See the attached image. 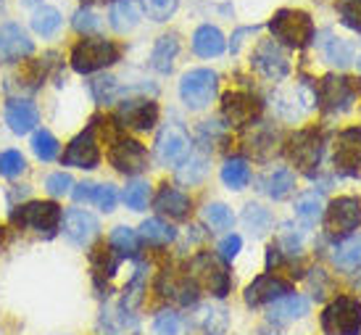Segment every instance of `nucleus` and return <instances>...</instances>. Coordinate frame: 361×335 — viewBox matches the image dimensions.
<instances>
[{"label": "nucleus", "mask_w": 361, "mask_h": 335, "mask_svg": "<svg viewBox=\"0 0 361 335\" xmlns=\"http://www.w3.org/2000/svg\"><path fill=\"white\" fill-rule=\"evenodd\" d=\"M240 248H243L240 235H227V238L219 243V256L224 259V262H232L235 256L240 254Z\"/></svg>", "instance_id": "obj_49"}, {"label": "nucleus", "mask_w": 361, "mask_h": 335, "mask_svg": "<svg viewBox=\"0 0 361 335\" xmlns=\"http://www.w3.org/2000/svg\"><path fill=\"white\" fill-rule=\"evenodd\" d=\"M216 85H219L216 71H211V69L188 71L180 82L182 103H185L190 111H201V109H206V106L214 101V95H216Z\"/></svg>", "instance_id": "obj_4"}, {"label": "nucleus", "mask_w": 361, "mask_h": 335, "mask_svg": "<svg viewBox=\"0 0 361 335\" xmlns=\"http://www.w3.org/2000/svg\"><path fill=\"white\" fill-rule=\"evenodd\" d=\"M92 188H95L92 183H80L77 188H74V190H71V195H74L77 201H90V198H92Z\"/></svg>", "instance_id": "obj_50"}, {"label": "nucleus", "mask_w": 361, "mask_h": 335, "mask_svg": "<svg viewBox=\"0 0 361 335\" xmlns=\"http://www.w3.org/2000/svg\"><path fill=\"white\" fill-rule=\"evenodd\" d=\"M190 135L182 130L180 124H169V127H164L156 138V159L159 164L164 166H177L182 164L188 156H190Z\"/></svg>", "instance_id": "obj_7"}, {"label": "nucleus", "mask_w": 361, "mask_h": 335, "mask_svg": "<svg viewBox=\"0 0 361 335\" xmlns=\"http://www.w3.org/2000/svg\"><path fill=\"white\" fill-rule=\"evenodd\" d=\"M285 296H290V283L280 280L274 274H261L256 277L248 288H245V304L248 306H261V304H274Z\"/></svg>", "instance_id": "obj_16"}, {"label": "nucleus", "mask_w": 361, "mask_h": 335, "mask_svg": "<svg viewBox=\"0 0 361 335\" xmlns=\"http://www.w3.org/2000/svg\"><path fill=\"white\" fill-rule=\"evenodd\" d=\"M98 27H101V21L95 19L92 11L85 8V11H77V13H74V30L77 32H85V35H87V32H95Z\"/></svg>", "instance_id": "obj_48"}, {"label": "nucleus", "mask_w": 361, "mask_h": 335, "mask_svg": "<svg viewBox=\"0 0 361 335\" xmlns=\"http://www.w3.org/2000/svg\"><path fill=\"white\" fill-rule=\"evenodd\" d=\"M109 245L114 251H119V256H132L137 251V235L130 227H116L109 238Z\"/></svg>", "instance_id": "obj_37"}, {"label": "nucleus", "mask_w": 361, "mask_h": 335, "mask_svg": "<svg viewBox=\"0 0 361 335\" xmlns=\"http://www.w3.org/2000/svg\"><path fill=\"white\" fill-rule=\"evenodd\" d=\"M338 13H341V21L348 30L361 35V0H341L338 3Z\"/></svg>", "instance_id": "obj_39"}, {"label": "nucleus", "mask_w": 361, "mask_h": 335, "mask_svg": "<svg viewBox=\"0 0 361 335\" xmlns=\"http://www.w3.org/2000/svg\"><path fill=\"white\" fill-rule=\"evenodd\" d=\"M6 122L16 135H27L32 133L37 122H40V111L32 101H24V98H13V101L6 103Z\"/></svg>", "instance_id": "obj_20"}, {"label": "nucleus", "mask_w": 361, "mask_h": 335, "mask_svg": "<svg viewBox=\"0 0 361 335\" xmlns=\"http://www.w3.org/2000/svg\"><path fill=\"white\" fill-rule=\"evenodd\" d=\"M140 238L148 245H169L174 240V230L161 219H145L140 227Z\"/></svg>", "instance_id": "obj_32"}, {"label": "nucleus", "mask_w": 361, "mask_h": 335, "mask_svg": "<svg viewBox=\"0 0 361 335\" xmlns=\"http://www.w3.org/2000/svg\"><path fill=\"white\" fill-rule=\"evenodd\" d=\"M24 169H27V162H24V156H21L19 151L0 153V174H3V177L13 180V177H19Z\"/></svg>", "instance_id": "obj_40"}, {"label": "nucleus", "mask_w": 361, "mask_h": 335, "mask_svg": "<svg viewBox=\"0 0 361 335\" xmlns=\"http://www.w3.org/2000/svg\"><path fill=\"white\" fill-rule=\"evenodd\" d=\"M111 27L116 32H132L137 24H140V6L137 0H116L111 6Z\"/></svg>", "instance_id": "obj_25"}, {"label": "nucleus", "mask_w": 361, "mask_h": 335, "mask_svg": "<svg viewBox=\"0 0 361 335\" xmlns=\"http://www.w3.org/2000/svg\"><path fill=\"white\" fill-rule=\"evenodd\" d=\"M361 224V201L353 195H341L324 209V230L330 238H345Z\"/></svg>", "instance_id": "obj_6"}, {"label": "nucleus", "mask_w": 361, "mask_h": 335, "mask_svg": "<svg viewBox=\"0 0 361 335\" xmlns=\"http://www.w3.org/2000/svg\"><path fill=\"white\" fill-rule=\"evenodd\" d=\"M90 201L95 203L98 209H103V212H111V209L116 206V188H114V185H95Z\"/></svg>", "instance_id": "obj_46"}, {"label": "nucleus", "mask_w": 361, "mask_h": 335, "mask_svg": "<svg viewBox=\"0 0 361 335\" xmlns=\"http://www.w3.org/2000/svg\"><path fill=\"white\" fill-rule=\"evenodd\" d=\"M32 151H35V156L42 159V162H53V159L59 156V140H56L48 130H37L35 138H32Z\"/></svg>", "instance_id": "obj_36"}, {"label": "nucleus", "mask_w": 361, "mask_h": 335, "mask_svg": "<svg viewBox=\"0 0 361 335\" xmlns=\"http://www.w3.org/2000/svg\"><path fill=\"white\" fill-rule=\"evenodd\" d=\"M288 159L303 172H314L322 162V135L317 130H301L288 140Z\"/></svg>", "instance_id": "obj_10"}, {"label": "nucleus", "mask_w": 361, "mask_h": 335, "mask_svg": "<svg viewBox=\"0 0 361 335\" xmlns=\"http://www.w3.org/2000/svg\"><path fill=\"white\" fill-rule=\"evenodd\" d=\"M177 53H180V40H177V35H164V37H159L156 45H153L151 66L156 71H161V74H169L171 66H174Z\"/></svg>", "instance_id": "obj_24"}, {"label": "nucleus", "mask_w": 361, "mask_h": 335, "mask_svg": "<svg viewBox=\"0 0 361 335\" xmlns=\"http://www.w3.org/2000/svg\"><path fill=\"white\" fill-rule=\"evenodd\" d=\"M224 35H221L216 27H211V24H203L195 30L192 35V51L198 53L201 59H211V56H219L224 51Z\"/></svg>", "instance_id": "obj_23"}, {"label": "nucleus", "mask_w": 361, "mask_h": 335, "mask_svg": "<svg viewBox=\"0 0 361 335\" xmlns=\"http://www.w3.org/2000/svg\"><path fill=\"white\" fill-rule=\"evenodd\" d=\"M61 13L51 6H42V8L35 11V16H32V30L42 35V37H53L56 32L61 30Z\"/></svg>", "instance_id": "obj_31"}, {"label": "nucleus", "mask_w": 361, "mask_h": 335, "mask_svg": "<svg viewBox=\"0 0 361 335\" xmlns=\"http://www.w3.org/2000/svg\"><path fill=\"white\" fill-rule=\"evenodd\" d=\"M243 219H245V224L251 227V230H256V233H267L271 224V217L267 209H261V206H256V203H251L248 209H245V214H243Z\"/></svg>", "instance_id": "obj_43"}, {"label": "nucleus", "mask_w": 361, "mask_h": 335, "mask_svg": "<svg viewBox=\"0 0 361 335\" xmlns=\"http://www.w3.org/2000/svg\"><path fill=\"white\" fill-rule=\"evenodd\" d=\"M182 333V319L174 312H161L153 319V335H180Z\"/></svg>", "instance_id": "obj_45"}, {"label": "nucleus", "mask_w": 361, "mask_h": 335, "mask_svg": "<svg viewBox=\"0 0 361 335\" xmlns=\"http://www.w3.org/2000/svg\"><path fill=\"white\" fill-rule=\"evenodd\" d=\"M221 114H224V119H227L232 127H245V124H253L259 119L261 103L251 92L235 90V92H227V95L221 98Z\"/></svg>", "instance_id": "obj_14"}, {"label": "nucleus", "mask_w": 361, "mask_h": 335, "mask_svg": "<svg viewBox=\"0 0 361 335\" xmlns=\"http://www.w3.org/2000/svg\"><path fill=\"white\" fill-rule=\"evenodd\" d=\"M332 262L345 269V272H353L361 267V235L359 238H348L343 243L335 245V254H332Z\"/></svg>", "instance_id": "obj_28"}, {"label": "nucleus", "mask_w": 361, "mask_h": 335, "mask_svg": "<svg viewBox=\"0 0 361 335\" xmlns=\"http://www.w3.org/2000/svg\"><path fill=\"white\" fill-rule=\"evenodd\" d=\"M177 6H180V0H145V13L153 21H166L174 16Z\"/></svg>", "instance_id": "obj_42"}, {"label": "nucleus", "mask_w": 361, "mask_h": 335, "mask_svg": "<svg viewBox=\"0 0 361 335\" xmlns=\"http://www.w3.org/2000/svg\"><path fill=\"white\" fill-rule=\"evenodd\" d=\"M13 222L37 233H53L61 222V209L53 201H30L13 212Z\"/></svg>", "instance_id": "obj_8"}, {"label": "nucleus", "mask_w": 361, "mask_h": 335, "mask_svg": "<svg viewBox=\"0 0 361 335\" xmlns=\"http://www.w3.org/2000/svg\"><path fill=\"white\" fill-rule=\"evenodd\" d=\"M63 166H77V169H95L101 164V151L95 142V127H87L74 140L66 145V151L61 156Z\"/></svg>", "instance_id": "obj_13"}, {"label": "nucleus", "mask_w": 361, "mask_h": 335, "mask_svg": "<svg viewBox=\"0 0 361 335\" xmlns=\"http://www.w3.org/2000/svg\"><path fill=\"white\" fill-rule=\"evenodd\" d=\"M359 69H361V59H359Z\"/></svg>", "instance_id": "obj_52"}, {"label": "nucleus", "mask_w": 361, "mask_h": 335, "mask_svg": "<svg viewBox=\"0 0 361 335\" xmlns=\"http://www.w3.org/2000/svg\"><path fill=\"white\" fill-rule=\"evenodd\" d=\"M206 159H190L188 164H182L177 177H180V183H188V185H195L201 183L203 177H206Z\"/></svg>", "instance_id": "obj_44"}, {"label": "nucleus", "mask_w": 361, "mask_h": 335, "mask_svg": "<svg viewBox=\"0 0 361 335\" xmlns=\"http://www.w3.org/2000/svg\"><path fill=\"white\" fill-rule=\"evenodd\" d=\"M32 51H35V45H32L27 32L21 30L19 24H3L0 27V61L3 63L21 61Z\"/></svg>", "instance_id": "obj_17"}, {"label": "nucleus", "mask_w": 361, "mask_h": 335, "mask_svg": "<svg viewBox=\"0 0 361 335\" xmlns=\"http://www.w3.org/2000/svg\"><path fill=\"white\" fill-rule=\"evenodd\" d=\"M32 3H37V0H24V6H32Z\"/></svg>", "instance_id": "obj_51"}, {"label": "nucleus", "mask_w": 361, "mask_h": 335, "mask_svg": "<svg viewBox=\"0 0 361 335\" xmlns=\"http://www.w3.org/2000/svg\"><path fill=\"white\" fill-rule=\"evenodd\" d=\"M109 162L121 174H140L148 169V151L132 138H111Z\"/></svg>", "instance_id": "obj_9"}, {"label": "nucleus", "mask_w": 361, "mask_h": 335, "mask_svg": "<svg viewBox=\"0 0 361 335\" xmlns=\"http://www.w3.org/2000/svg\"><path fill=\"white\" fill-rule=\"evenodd\" d=\"M63 233H66L71 243L87 245L98 235V219L90 212H85V209H69L63 214Z\"/></svg>", "instance_id": "obj_19"}, {"label": "nucleus", "mask_w": 361, "mask_h": 335, "mask_svg": "<svg viewBox=\"0 0 361 335\" xmlns=\"http://www.w3.org/2000/svg\"><path fill=\"white\" fill-rule=\"evenodd\" d=\"M221 183L232 188V190H243L245 185L251 183V166L243 159H230L221 166Z\"/></svg>", "instance_id": "obj_29"}, {"label": "nucleus", "mask_w": 361, "mask_h": 335, "mask_svg": "<svg viewBox=\"0 0 361 335\" xmlns=\"http://www.w3.org/2000/svg\"><path fill=\"white\" fill-rule=\"evenodd\" d=\"M322 330L327 335H359L361 333V304L351 296H338L322 312Z\"/></svg>", "instance_id": "obj_2"}, {"label": "nucleus", "mask_w": 361, "mask_h": 335, "mask_svg": "<svg viewBox=\"0 0 361 335\" xmlns=\"http://www.w3.org/2000/svg\"><path fill=\"white\" fill-rule=\"evenodd\" d=\"M324 53H327V61L338 63V66H348V63L353 61V45L341 40V37H335V40L327 42Z\"/></svg>", "instance_id": "obj_38"}, {"label": "nucleus", "mask_w": 361, "mask_h": 335, "mask_svg": "<svg viewBox=\"0 0 361 335\" xmlns=\"http://www.w3.org/2000/svg\"><path fill=\"white\" fill-rule=\"evenodd\" d=\"M90 92L98 103H109L111 98L119 92V85H116L114 77H95V80L90 82Z\"/></svg>", "instance_id": "obj_41"}, {"label": "nucleus", "mask_w": 361, "mask_h": 335, "mask_svg": "<svg viewBox=\"0 0 361 335\" xmlns=\"http://www.w3.org/2000/svg\"><path fill=\"white\" fill-rule=\"evenodd\" d=\"M153 206H156L161 214L171 217V219H188V217H190V209H192L190 198L182 193V190H177V188H169V185L161 188L159 195H156V201H153Z\"/></svg>", "instance_id": "obj_21"}, {"label": "nucleus", "mask_w": 361, "mask_h": 335, "mask_svg": "<svg viewBox=\"0 0 361 335\" xmlns=\"http://www.w3.org/2000/svg\"><path fill=\"white\" fill-rule=\"evenodd\" d=\"M101 330L106 335H130L137 330V319L121 306V309H106L101 317Z\"/></svg>", "instance_id": "obj_26"}, {"label": "nucleus", "mask_w": 361, "mask_h": 335, "mask_svg": "<svg viewBox=\"0 0 361 335\" xmlns=\"http://www.w3.org/2000/svg\"><path fill=\"white\" fill-rule=\"evenodd\" d=\"M353 90L351 80H345V77H324L319 82V87H317V103H319L322 109L327 114H338V111H348L353 103Z\"/></svg>", "instance_id": "obj_11"}, {"label": "nucleus", "mask_w": 361, "mask_h": 335, "mask_svg": "<svg viewBox=\"0 0 361 335\" xmlns=\"http://www.w3.org/2000/svg\"><path fill=\"white\" fill-rule=\"evenodd\" d=\"M195 322L206 335H221L227 330V312L221 306H203L195 315Z\"/></svg>", "instance_id": "obj_30"}, {"label": "nucleus", "mask_w": 361, "mask_h": 335, "mask_svg": "<svg viewBox=\"0 0 361 335\" xmlns=\"http://www.w3.org/2000/svg\"><path fill=\"white\" fill-rule=\"evenodd\" d=\"M306 315H309V298L295 293L285 296V298H280V301H274L269 306V319L271 322H280V325L293 322V319H301Z\"/></svg>", "instance_id": "obj_22"}, {"label": "nucleus", "mask_w": 361, "mask_h": 335, "mask_svg": "<svg viewBox=\"0 0 361 335\" xmlns=\"http://www.w3.org/2000/svg\"><path fill=\"white\" fill-rule=\"evenodd\" d=\"M203 222L209 224L211 230H230L235 217H232V212L224 203H209L203 209Z\"/></svg>", "instance_id": "obj_34"}, {"label": "nucleus", "mask_w": 361, "mask_h": 335, "mask_svg": "<svg viewBox=\"0 0 361 335\" xmlns=\"http://www.w3.org/2000/svg\"><path fill=\"white\" fill-rule=\"evenodd\" d=\"M45 188H48L51 195H66V193H71V177L63 172H56L45 180Z\"/></svg>", "instance_id": "obj_47"}, {"label": "nucleus", "mask_w": 361, "mask_h": 335, "mask_svg": "<svg viewBox=\"0 0 361 335\" xmlns=\"http://www.w3.org/2000/svg\"><path fill=\"white\" fill-rule=\"evenodd\" d=\"M269 32L288 48H306L314 40V21L306 11L282 8L269 19Z\"/></svg>", "instance_id": "obj_1"}, {"label": "nucleus", "mask_w": 361, "mask_h": 335, "mask_svg": "<svg viewBox=\"0 0 361 335\" xmlns=\"http://www.w3.org/2000/svg\"><path fill=\"white\" fill-rule=\"evenodd\" d=\"M253 66L267 77V80H282L288 71H290V63H288V56L280 51L277 42H261L256 53H253Z\"/></svg>", "instance_id": "obj_18"}, {"label": "nucleus", "mask_w": 361, "mask_h": 335, "mask_svg": "<svg viewBox=\"0 0 361 335\" xmlns=\"http://www.w3.org/2000/svg\"><path fill=\"white\" fill-rule=\"evenodd\" d=\"M116 122L124 130H153V124L159 122V106L153 101H145V98H135V101H127L119 106L116 111Z\"/></svg>", "instance_id": "obj_15"}, {"label": "nucleus", "mask_w": 361, "mask_h": 335, "mask_svg": "<svg viewBox=\"0 0 361 335\" xmlns=\"http://www.w3.org/2000/svg\"><path fill=\"white\" fill-rule=\"evenodd\" d=\"M151 201V185L142 183V180H135L124 188V203L130 206L132 212H142Z\"/></svg>", "instance_id": "obj_35"}, {"label": "nucleus", "mask_w": 361, "mask_h": 335, "mask_svg": "<svg viewBox=\"0 0 361 335\" xmlns=\"http://www.w3.org/2000/svg\"><path fill=\"white\" fill-rule=\"evenodd\" d=\"M264 190H267V195L274 198V201H285V198L295 190V174H293L290 169H274V172L264 180Z\"/></svg>", "instance_id": "obj_27"}, {"label": "nucleus", "mask_w": 361, "mask_h": 335, "mask_svg": "<svg viewBox=\"0 0 361 335\" xmlns=\"http://www.w3.org/2000/svg\"><path fill=\"white\" fill-rule=\"evenodd\" d=\"M295 214L303 217L306 222H314V219H319L322 214H324V198L322 193L317 190H309V193H303L295 198Z\"/></svg>", "instance_id": "obj_33"}, {"label": "nucleus", "mask_w": 361, "mask_h": 335, "mask_svg": "<svg viewBox=\"0 0 361 335\" xmlns=\"http://www.w3.org/2000/svg\"><path fill=\"white\" fill-rule=\"evenodd\" d=\"M114 61H119V48L111 40H101V37L82 40L71 51V66L80 74H92V71L98 69H106Z\"/></svg>", "instance_id": "obj_3"}, {"label": "nucleus", "mask_w": 361, "mask_h": 335, "mask_svg": "<svg viewBox=\"0 0 361 335\" xmlns=\"http://www.w3.org/2000/svg\"><path fill=\"white\" fill-rule=\"evenodd\" d=\"M335 166L345 177H361V127H351L338 135Z\"/></svg>", "instance_id": "obj_12"}, {"label": "nucleus", "mask_w": 361, "mask_h": 335, "mask_svg": "<svg viewBox=\"0 0 361 335\" xmlns=\"http://www.w3.org/2000/svg\"><path fill=\"white\" fill-rule=\"evenodd\" d=\"M192 283L198 288H206L211 291V296H227L230 293V274H227V267L221 259H216L214 254H198L192 259L190 272Z\"/></svg>", "instance_id": "obj_5"}]
</instances>
